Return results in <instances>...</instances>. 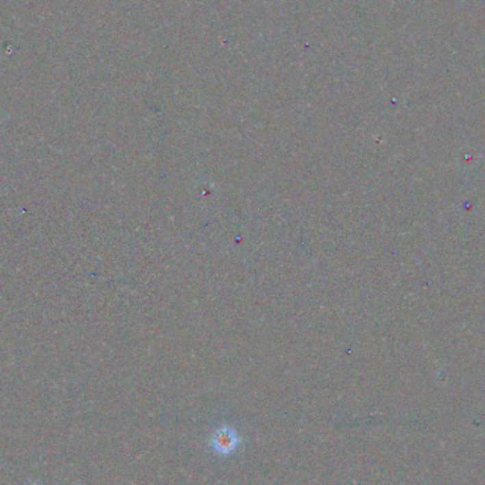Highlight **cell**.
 <instances>
[{"mask_svg":"<svg viewBox=\"0 0 485 485\" xmlns=\"http://www.w3.org/2000/svg\"><path fill=\"white\" fill-rule=\"evenodd\" d=\"M240 437L237 434V432L225 424V426L219 427L217 430H214V433L210 437V449L220 454V456H230L233 454L238 447H240Z\"/></svg>","mask_w":485,"mask_h":485,"instance_id":"cell-1","label":"cell"},{"mask_svg":"<svg viewBox=\"0 0 485 485\" xmlns=\"http://www.w3.org/2000/svg\"><path fill=\"white\" fill-rule=\"evenodd\" d=\"M27 485H43V482L40 480H34V481H30Z\"/></svg>","mask_w":485,"mask_h":485,"instance_id":"cell-2","label":"cell"}]
</instances>
